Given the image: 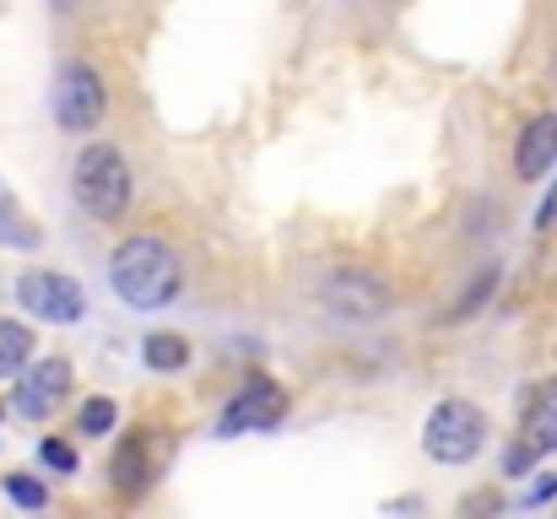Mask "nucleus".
Listing matches in <instances>:
<instances>
[{
    "label": "nucleus",
    "mask_w": 557,
    "mask_h": 519,
    "mask_svg": "<svg viewBox=\"0 0 557 519\" xmlns=\"http://www.w3.org/2000/svg\"><path fill=\"white\" fill-rule=\"evenodd\" d=\"M131 163L114 141H87L76 152V169H71V200L92 217V222H120L131 211Z\"/></svg>",
    "instance_id": "2"
},
{
    "label": "nucleus",
    "mask_w": 557,
    "mask_h": 519,
    "mask_svg": "<svg viewBox=\"0 0 557 519\" xmlns=\"http://www.w3.org/2000/svg\"><path fill=\"white\" fill-rule=\"evenodd\" d=\"M553 163H557V114H536L520 131V141H515V173L531 184V178L553 173Z\"/></svg>",
    "instance_id": "9"
},
{
    "label": "nucleus",
    "mask_w": 557,
    "mask_h": 519,
    "mask_svg": "<svg viewBox=\"0 0 557 519\" xmlns=\"http://www.w3.org/2000/svg\"><path fill=\"white\" fill-rule=\"evenodd\" d=\"M536 227H542V233L557 227V178H553V189H547V200H542V211H536Z\"/></svg>",
    "instance_id": "19"
},
{
    "label": "nucleus",
    "mask_w": 557,
    "mask_h": 519,
    "mask_svg": "<svg viewBox=\"0 0 557 519\" xmlns=\"http://www.w3.org/2000/svg\"><path fill=\"white\" fill-rule=\"evenodd\" d=\"M493 287H498V265H487L471 287H466V298L455 304V320H466V314H476L482 309V298H493Z\"/></svg>",
    "instance_id": "17"
},
{
    "label": "nucleus",
    "mask_w": 557,
    "mask_h": 519,
    "mask_svg": "<svg viewBox=\"0 0 557 519\" xmlns=\"http://www.w3.org/2000/svg\"><path fill=\"white\" fill-rule=\"evenodd\" d=\"M16 304H22V314H33L44 325H76L87 314V293L65 271H44V265L16 276Z\"/></svg>",
    "instance_id": "6"
},
{
    "label": "nucleus",
    "mask_w": 557,
    "mask_h": 519,
    "mask_svg": "<svg viewBox=\"0 0 557 519\" xmlns=\"http://www.w3.org/2000/svg\"><path fill=\"white\" fill-rule=\"evenodd\" d=\"M0 244H5V249H22V255H33V249L44 244L38 222H27V211H22V200L5 189V178H0Z\"/></svg>",
    "instance_id": "11"
},
{
    "label": "nucleus",
    "mask_w": 557,
    "mask_h": 519,
    "mask_svg": "<svg viewBox=\"0 0 557 519\" xmlns=\"http://www.w3.org/2000/svg\"><path fill=\"white\" fill-rule=\"evenodd\" d=\"M114 422H120V406L103 400V395H92V400L76 411V433H82V438H103V433H114Z\"/></svg>",
    "instance_id": "15"
},
{
    "label": "nucleus",
    "mask_w": 557,
    "mask_h": 519,
    "mask_svg": "<svg viewBox=\"0 0 557 519\" xmlns=\"http://www.w3.org/2000/svg\"><path fill=\"white\" fill-rule=\"evenodd\" d=\"M109 287H114L120 304H131L136 314H158V309H169V304L180 298L185 265H180V255H174L163 238L136 233V238H125V244L109 255Z\"/></svg>",
    "instance_id": "1"
},
{
    "label": "nucleus",
    "mask_w": 557,
    "mask_h": 519,
    "mask_svg": "<svg viewBox=\"0 0 557 519\" xmlns=\"http://www.w3.org/2000/svg\"><path fill=\"white\" fill-rule=\"evenodd\" d=\"M141 362H147L152 373H180V368L189 362V342L185 336H174V331H158V336L141 342Z\"/></svg>",
    "instance_id": "14"
},
{
    "label": "nucleus",
    "mask_w": 557,
    "mask_h": 519,
    "mask_svg": "<svg viewBox=\"0 0 557 519\" xmlns=\"http://www.w3.org/2000/svg\"><path fill=\"white\" fill-rule=\"evenodd\" d=\"M71 395V362L65 357H38L16 373V390H11V411L27 417V422H49Z\"/></svg>",
    "instance_id": "8"
},
{
    "label": "nucleus",
    "mask_w": 557,
    "mask_h": 519,
    "mask_svg": "<svg viewBox=\"0 0 557 519\" xmlns=\"http://www.w3.org/2000/svg\"><path fill=\"white\" fill-rule=\"evenodd\" d=\"M487 444V417L471 400H438L422 422V455L433 466H471Z\"/></svg>",
    "instance_id": "3"
},
{
    "label": "nucleus",
    "mask_w": 557,
    "mask_h": 519,
    "mask_svg": "<svg viewBox=\"0 0 557 519\" xmlns=\"http://www.w3.org/2000/svg\"><path fill=\"white\" fill-rule=\"evenodd\" d=\"M520 444H531L536 455H557V379L531 395L525 422H520Z\"/></svg>",
    "instance_id": "10"
},
{
    "label": "nucleus",
    "mask_w": 557,
    "mask_h": 519,
    "mask_svg": "<svg viewBox=\"0 0 557 519\" xmlns=\"http://www.w3.org/2000/svg\"><path fill=\"white\" fill-rule=\"evenodd\" d=\"M287 417V390L265 373L244 379V390L222 406L216 417V438H244V433H271L276 422Z\"/></svg>",
    "instance_id": "7"
},
{
    "label": "nucleus",
    "mask_w": 557,
    "mask_h": 519,
    "mask_svg": "<svg viewBox=\"0 0 557 519\" xmlns=\"http://www.w3.org/2000/svg\"><path fill=\"white\" fill-rule=\"evenodd\" d=\"M38 460H44L49 471H60V477L76 471V449H71L65 438H44V444H38Z\"/></svg>",
    "instance_id": "18"
},
{
    "label": "nucleus",
    "mask_w": 557,
    "mask_h": 519,
    "mask_svg": "<svg viewBox=\"0 0 557 519\" xmlns=\"http://www.w3.org/2000/svg\"><path fill=\"white\" fill-rule=\"evenodd\" d=\"M49 109H54V125H60L65 136H92V131L103 125V109H109V87H103L98 65L65 60V65L54 71Z\"/></svg>",
    "instance_id": "4"
},
{
    "label": "nucleus",
    "mask_w": 557,
    "mask_h": 519,
    "mask_svg": "<svg viewBox=\"0 0 557 519\" xmlns=\"http://www.w3.org/2000/svg\"><path fill=\"white\" fill-rule=\"evenodd\" d=\"M109 477H114V487H120L125 498H136V493L147 487V477H152V460H147V438H125V444L114 449V466H109Z\"/></svg>",
    "instance_id": "12"
},
{
    "label": "nucleus",
    "mask_w": 557,
    "mask_h": 519,
    "mask_svg": "<svg viewBox=\"0 0 557 519\" xmlns=\"http://www.w3.org/2000/svg\"><path fill=\"white\" fill-rule=\"evenodd\" d=\"M0 493L16 504V509H44L49 504V493H44V482H33L27 471H11L5 482H0Z\"/></svg>",
    "instance_id": "16"
},
{
    "label": "nucleus",
    "mask_w": 557,
    "mask_h": 519,
    "mask_svg": "<svg viewBox=\"0 0 557 519\" xmlns=\"http://www.w3.org/2000/svg\"><path fill=\"white\" fill-rule=\"evenodd\" d=\"M325 314L347 320V325H369V320H384L389 314V287L373 276L369 265H331L320 282H314Z\"/></svg>",
    "instance_id": "5"
},
{
    "label": "nucleus",
    "mask_w": 557,
    "mask_h": 519,
    "mask_svg": "<svg viewBox=\"0 0 557 519\" xmlns=\"http://www.w3.org/2000/svg\"><path fill=\"white\" fill-rule=\"evenodd\" d=\"M33 362V331L22 320H0V379H16Z\"/></svg>",
    "instance_id": "13"
}]
</instances>
